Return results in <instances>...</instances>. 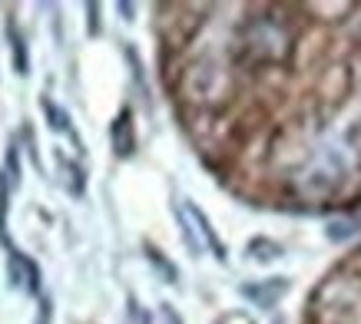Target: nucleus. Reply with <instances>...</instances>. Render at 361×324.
I'll use <instances>...</instances> for the list:
<instances>
[{"mask_svg":"<svg viewBox=\"0 0 361 324\" xmlns=\"http://www.w3.org/2000/svg\"><path fill=\"white\" fill-rule=\"evenodd\" d=\"M275 324H279V321H275Z\"/></svg>","mask_w":361,"mask_h":324,"instance_id":"obj_15","label":"nucleus"},{"mask_svg":"<svg viewBox=\"0 0 361 324\" xmlns=\"http://www.w3.org/2000/svg\"><path fill=\"white\" fill-rule=\"evenodd\" d=\"M176 218H179V228H183V242H186V249L192 251V255H202V238H199L196 225H192V218H189V212L183 206L176 208Z\"/></svg>","mask_w":361,"mask_h":324,"instance_id":"obj_8","label":"nucleus"},{"mask_svg":"<svg viewBox=\"0 0 361 324\" xmlns=\"http://www.w3.org/2000/svg\"><path fill=\"white\" fill-rule=\"evenodd\" d=\"M87 11H90V33H99V20H97V17H99V7H97V4H90Z\"/></svg>","mask_w":361,"mask_h":324,"instance_id":"obj_13","label":"nucleus"},{"mask_svg":"<svg viewBox=\"0 0 361 324\" xmlns=\"http://www.w3.org/2000/svg\"><path fill=\"white\" fill-rule=\"evenodd\" d=\"M110 142H113V152H116L120 159H130L133 152H136V130H133V113L130 109H123L120 116L113 119Z\"/></svg>","mask_w":361,"mask_h":324,"instance_id":"obj_5","label":"nucleus"},{"mask_svg":"<svg viewBox=\"0 0 361 324\" xmlns=\"http://www.w3.org/2000/svg\"><path fill=\"white\" fill-rule=\"evenodd\" d=\"M288 285H292L288 278H265V281H245L239 292H242V298H249V301L259 304V308H272V304H279V298L288 292Z\"/></svg>","mask_w":361,"mask_h":324,"instance_id":"obj_3","label":"nucleus"},{"mask_svg":"<svg viewBox=\"0 0 361 324\" xmlns=\"http://www.w3.org/2000/svg\"><path fill=\"white\" fill-rule=\"evenodd\" d=\"M183 208L189 212V218H192V225H196L199 238H202V249L212 251V255H216V261H226V258H229V251H226V245L219 242V235H216L212 222L206 218V212H202L199 206H192V202H183Z\"/></svg>","mask_w":361,"mask_h":324,"instance_id":"obj_4","label":"nucleus"},{"mask_svg":"<svg viewBox=\"0 0 361 324\" xmlns=\"http://www.w3.org/2000/svg\"><path fill=\"white\" fill-rule=\"evenodd\" d=\"M11 50H13V63H17V73L27 76V46H23L20 33L11 27Z\"/></svg>","mask_w":361,"mask_h":324,"instance_id":"obj_11","label":"nucleus"},{"mask_svg":"<svg viewBox=\"0 0 361 324\" xmlns=\"http://www.w3.org/2000/svg\"><path fill=\"white\" fill-rule=\"evenodd\" d=\"M159 324H183V318H179V311H176L173 304H163L159 308Z\"/></svg>","mask_w":361,"mask_h":324,"instance_id":"obj_12","label":"nucleus"},{"mask_svg":"<svg viewBox=\"0 0 361 324\" xmlns=\"http://www.w3.org/2000/svg\"><path fill=\"white\" fill-rule=\"evenodd\" d=\"M282 245L279 242H272V238H252L249 245H245V255L249 258H255V261H275V258H282Z\"/></svg>","mask_w":361,"mask_h":324,"instance_id":"obj_7","label":"nucleus"},{"mask_svg":"<svg viewBox=\"0 0 361 324\" xmlns=\"http://www.w3.org/2000/svg\"><path fill=\"white\" fill-rule=\"evenodd\" d=\"M37 324H50V301H40V314H37Z\"/></svg>","mask_w":361,"mask_h":324,"instance_id":"obj_14","label":"nucleus"},{"mask_svg":"<svg viewBox=\"0 0 361 324\" xmlns=\"http://www.w3.org/2000/svg\"><path fill=\"white\" fill-rule=\"evenodd\" d=\"M249 46L262 60H285L288 50H292V37L279 20L272 17H259V20L249 27Z\"/></svg>","mask_w":361,"mask_h":324,"instance_id":"obj_1","label":"nucleus"},{"mask_svg":"<svg viewBox=\"0 0 361 324\" xmlns=\"http://www.w3.org/2000/svg\"><path fill=\"white\" fill-rule=\"evenodd\" d=\"M40 106H44V116H47V123H50V130L54 132H70V136H73V123H70V116H66L63 106H56L50 96L40 99ZM73 139H77V136H73Z\"/></svg>","mask_w":361,"mask_h":324,"instance_id":"obj_6","label":"nucleus"},{"mask_svg":"<svg viewBox=\"0 0 361 324\" xmlns=\"http://www.w3.org/2000/svg\"><path fill=\"white\" fill-rule=\"evenodd\" d=\"M146 255H149V261H153V268L159 271V275H163L166 281H179V271H176V265H169V261H166V255L159 249H153V245H146Z\"/></svg>","mask_w":361,"mask_h":324,"instance_id":"obj_10","label":"nucleus"},{"mask_svg":"<svg viewBox=\"0 0 361 324\" xmlns=\"http://www.w3.org/2000/svg\"><path fill=\"white\" fill-rule=\"evenodd\" d=\"M7 281H11V288H20V292H27V294H37L40 292V268H37L23 251L11 249V258H7Z\"/></svg>","mask_w":361,"mask_h":324,"instance_id":"obj_2","label":"nucleus"},{"mask_svg":"<svg viewBox=\"0 0 361 324\" xmlns=\"http://www.w3.org/2000/svg\"><path fill=\"white\" fill-rule=\"evenodd\" d=\"M60 173H63V185L70 189L73 195H83V169H80L77 162H70L60 156Z\"/></svg>","mask_w":361,"mask_h":324,"instance_id":"obj_9","label":"nucleus"}]
</instances>
